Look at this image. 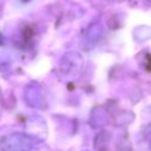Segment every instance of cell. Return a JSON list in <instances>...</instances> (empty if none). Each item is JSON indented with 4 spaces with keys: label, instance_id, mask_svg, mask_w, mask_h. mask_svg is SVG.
<instances>
[{
    "label": "cell",
    "instance_id": "obj_1",
    "mask_svg": "<svg viewBox=\"0 0 151 151\" xmlns=\"http://www.w3.org/2000/svg\"><path fill=\"white\" fill-rule=\"evenodd\" d=\"M149 1H151V0H149Z\"/></svg>",
    "mask_w": 151,
    "mask_h": 151
}]
</instances>
